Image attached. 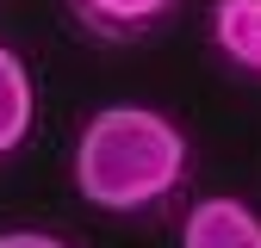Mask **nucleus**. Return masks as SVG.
Listing matches in <instances>:
<instances>
[{
  "instance_id": "nucleus-1",
  "label": "nucleus",
  "mask_w": 261,
  "mask_h": 248,
  "mask_svg": "<svg viewBox=\"0 0 261 248\" xmlns=\"http://www.w3.org/2000/svg\"><path fill=\"white\" fill-rule=\"evenodd\" d=\"M187 180V137L155 106H100L75 137V193L93 211H149Z\"/></svg>"
},
{
  "instance_id": "nucleus-2",
  "label": "nucleus",
  "mask_w": 261,
  "mask_h": 248,
  "mask_svg": "<svg viewBox=\"0 0 261 248\" xmlns=\"http://www.w3.org/2000/svg\"><path fill=\"white\" fill-rule=\"evenodd\" d=\"M180 248H261V211L230 193L199 199L180 224Z\"/></svg>"
},
{
  "instance_id": "nucleus-3",
  "label": "nucleus",
  "mask_w": 261,
  "mask_h": 248,
  "mask_svg": "<svg viewBox=\"0 0 261 248\" xmlns=\"http://www.w3.org/2000/svg\"><path fill=\"white\" fill-rule=\"evenodd\" d=\"M69 13L100 44H130V38H143V31H155L168 19L174 0H69Z\"/></svg>"
},
{
  "instance_id": "nucleus-4",
  "label": "nucleus",
  "mask_w": 261,
  "mask_h": 248,
  "mask_svg": "<svg viewBox=\"0 0 261 248\" xmlns=\"http://www.w3.org/2000/svg\"><path fill=\"white\" fill-rule=\"evenodd\" d=\"M212 44L243 75H261V0H212Z\"/></svg>"
},
{
  "instance_id": "nucleus-5",
  "label": "nucleus",
  "mask_w": 261,
  "mask_h": 248,
  "mask_svg": "<svg viewBox=\"0 0 261 248\" xmlns=\"http://www.w3.org/2000/svg\"><path fill=\"white\" fill-rule=\"evenodd\" d=\"M31 118H38V93H31V69L25 56L0 44V155H13L31 137Z\"/></svg>"
},
{
  "instance_id": "nucleus-6",
  "label": "nucleus",
  "mask_w": 261,
  "mask_h": 248,
  "mask_svg": "<svg viewBox=\"0 0 261 248\" xmlns=\"http://www.w3.org/2000/svg\"><path fill=\"white\" fill-rule=\"evenodd\" d=\"M0 248H69V242L50 236V230H7V236H0Z\"/></svg>"
}]
</instances>
